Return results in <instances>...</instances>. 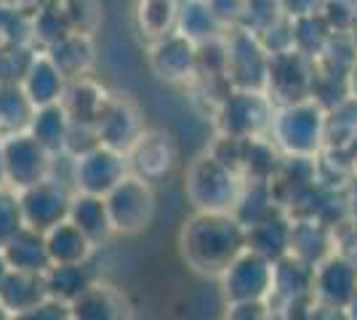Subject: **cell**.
Segmentation results:
<instances>
[{
  "label": "cell",
  "mask_w": 357,
  "mask_h": 320,
  "mask_svg": "<svg viewBox=\"0 0 357 320\" xmlns=\"http://www.w3.org/2000/svg\"><path fill=\"white\" fill-rule=\"evenodd\" d=\"M211 6V11L216 14V19L227 27H238L240 19H243V8H245V0H206Z\"/></svg>",
  "instance_id": "39"
},
{
  "label": "cell",
  "mask_w": 357,
  "mask_h": 320,
  "mask_svg": "<svg viewBox=\"0 0 357 320\" xmlns=\"http://www.w3.org/2000/svg\"><path fill=\"white\" fill-rule=\"evenodd\" d=\"M285 16L280 0H245V8H243V19H240L238 27L261 35L264 30H269L275 22H280Z\"/></svg>",
  "instance_id": "36"
},
{
  "label": "cell",
  "mask_w": 357,
  "mask_h": 320,
  "mask_svg": "<svg viewBox=\"0 0 357 320\" xmlns=\"http://www.w3.org/2000/svg\"><path fill=\"white\" fill-rule=\"evenodd\" d=\"M181 0H136V24L147 40L176 30Z\"/></svg>",
  "instance_id": "30"
},
{
  "label": "cell",
  "mask_w": 357,
  "mask_h": 320,
  "mask_svg": "<svg viewBox=\"0 0 357 320\" xmlns=\"http://www.w3.org/2000/svg\"><path fill=\"white\" fill-rule=\"evenodd\" d=\"M176 30L195 43H206V40L224 35V24L216 19L206 0H181Z\"/></svg>",
  "instance_id": "28"
},
{
  "label": "cell",
  "mask_w": 357,
  "mask_h": 320,
  "mask_svg": "<svg viewBox=\"0 0 357 320\" xmlns=\"http://www.w3.org/2000/svg\"><path fill=\"white\" fill-rule=\"evenodd\" d=\"M107 99H109V91L105 86L96 83L91 75H86L67 83L61 105H64L75 125H96V118H99L102 107L107 105Z\"/></svg>",
  "instance_id": "21"
},
{
  "label": "cell",
  "mask_w": 357,
  "mask_h": 320,
  "mask_svg": "<svg viewBox=\"0 0 357 320\" xmlns=\"http://www.w3.org/2000/svg\"><path fill=\"white\" fill-rule=\"evenodd\" d=\"M312 83L314 59L304 56L296 48L283 51V54H272L267 75V96L275 102V107L291 105L298 99H310Z\"/></svg>",
  "instance_id": "10"
},
{
  "label": "cell",
  "mask_w": 357,
  "mask_h": 320,
  "mask_svg": "<svg viewBox=\"0 0 357 320\" xmlns=\"http://www.w3.org/2000/svg\"><path fill=\"white\" fill-rule=\"evenodd\" d=\"M131 174L128 158L105 144H96L73 158V187L75 192L107 195Z\"/></svg>",
  "instance_id": "9"
},
{
  "label": "cell",
  "mask_w": 357,
  "mask_h": 320,
  "mask_svg": "<svg viewBox=\"0 0 357 320\" xmlns=\"http://www.w3.org/2000/svg\"><path fill=\"white\" fill-rule=\"evenodd\" d=\"M75 187L48 176L43 182L32 184L27 190H19V203L24 213V224L38 232H48L51 227L61 224L70 216Z\"/></svg>",
  "instance_id": "11"
},
{
  "label": "cell",
  "mask_w": 357,
  "mask_h": 320,
  "mask_svg": "<svg viewBox=\"0 0 357 320\" xmlns=\"http://www.w3.org/2000/svg\"><path fill=\"white\" fill-rule=\"evenodd\" d=\"M64 35H70V24L64 14L59 11L56 3H43L35 14H32L30 24V40L38 43V51H45L54 43H59Z\"/></svg>",
  "instance_id": "33"
},
{
  "label": "cell",
  "mask_w": 357,
  "mask_h": 320,
  "mask_svg": "<svg viewBox=\"0 0 357 320\" xmlns=\"http://www.w3.org/2000/svg\"><path fill=\"white\" fill-rule=\"evenodd\" d=\"M67 77L59 73V67L51 61V56L45 51H35L27 73L22 77V89L27 93V99L32 102V107H45L56 105L64 99L67 91Z\"/></svg>",
  "instance_id": "17"
},
{
  "label": "cell",
  "mask_w": 357,
  "mask_h": 320,
  "mask_svg": "<svg viewBox=\"0 0 357 320\" xmlns=\"http://www.w3.org/2000/svg\"><path fill=\"white\" fill-rule=\"evenodd\" d=\"M326 123L323 105L310 96V99L275 107L267 137L283 155L312 158L326 139Z\"/></svg>",
  "instance_id": "3"
},
{
  "label": "cell",
  "mask_w": 357,
  "mask_h": 320,
  "mask_svg": "<svg viewBox=\"0 0 357 320\" xmlns=\"http://www.w3.org/2000/svg\"><path fill=\"white\" fill-rule=\"evenodd\" d=\"M243 176L213 153L197 155L184 174V195L195 211L232 213L243 192Z\"/></svg>",
  "instance_id": "2"
},
{
  "label": "cell",
  "mask_w": 357,
  "mask_h": 320,
  "mask_svg": "<svg viewBox=\"0 0 357 320\" xmlns=\"http://www.w3.org/2000/svg\"><path fill=\"white\" fill-rule=\"evenodd\" d=\"M73 320H131V305L126 294L115 289L112 283L96 280L91 289H86L73 305Z\"/></svg>",
  "instance_id": "16"
},
{
  "label": "cell",
  "mask_w": 357,
  "mask_h": 320,
  "mask_svg": "<svg viewBox=\"0 0 357 320\" xmlns=\"http://www.w3.org/2000/svg\"><path fill=\"white\" fill-rule=\"evenodd\" d=\"M107 211L115 235H139L155 219V190L152 182L128 174L123 182L105 195Z\"/></svg>",
  "instance_id": "6"
},
{
  "label": "cell",
  "mask_w": 357,
  "mask_h": 320,
  "mask_svg": "<svg viewBox=\"0 0 357 320\" xmlns=\"http://www.w3.org/2000/svg\"><path fill=\"white\" fill-rule=\"evenodd\" d=\"M357 294V267L342 257H328L314 264L312 296L320 305L347 307Z\"/></svg>",
  "instance_id": "15"
},
{
  "label": "cell",
  "mask_w": 357,
  "mask_h": 320,
  "mask_svg": "<svg viewBox=\"0 0 357 320\" xmlns=\"http://www.w3.org/2000/svg\"><path fill=\"white\" fill-rule=\"evenodd\" d=\"M8 275H11V264L6 259V251L0 248V289L6 286V280H8Z\"/></svg>",
  "instance_id": "42"
},
{
  "label": "cell",
  "mask_w": 357,
  "mask_h": 320,
  "mask_svg": "<svg viewBox=\"0 0 357 320\" xmlns=\"http://www.w3.org/2000/svg\"><path fill=\"white\" fill-rule=\"evenodd\" d=\"M45 245H48V257L54 264H80L89 261L96 245L75 227L70 219H64L61 224L51 227L45 232Z\"/></svg>",
  "instance_id": "25"
},
{
  "label": "cell",
  "mask_w": 357,
  "mask_h": 320,
  "mask_svg": "<svg viewBox=\"0 0 357 320\" xmlns=\"http://www.w3.org/2000/svg\"><path fill=\"white\" fill-rule=\"evenodd\" d=\"M93 131H96L99 144L128 155V150L136 144V139L142 137L144 123H142V115H139V109L128 96L109 93L107 105L102 107V112L96 118Z\"/></svg>",
  "instance_id": "13"
},
{
  "label": "cell",
  "mask_w": 357,
  "mask_h": 320,
  "mask_svg": "<svg viewBox=\"0 0 357 320\" xmlns=\"http://www.w3.org/2000/svg\"><path fill=\"white\" fill-rule=\"evenodd\" d=\"M24 224V213H22V203H19V192L14 187L3 184L0 187V248L8 243L11 238H16Z\"/></svg>",
  "instance_id": "35"
},
{
  "label": "cell",
  "mask_w": 357,
  "mask_h": 320,
  "mask_svg": "<svg viewBox=\"0 0 357 320\" xmlns=\"http://www.w3.org/2000/svg\"><path fill=\"white\" fill-rule=\"evenodd\" d=\"M35 112L32 102L22 89V83H0V134L27 131Z\"/></svg>",
  "instance_id": "31"
},
{
  "label": "cell",
  "mask_w": 357,
  "mask_h": 320,
  "mask_svg": "<svg viewBox=\"0 0 357 320\" xmlns=\"http://www.w3.org/2000/svg\"><path fill=\"white\" fill-rule=\"evenodd\" d=\"M275 115V102L267 91H245L229 89L216 105V128L222 137L253 139L267 137Z\"/></svg>",
  "instance_id": "4"
},
{
  "label": "cell",
  "mask_w": 357,
  "mask_h": 320,
  "mask_svg": "<svg viewBox=\"0 0 357 320\" xmlns=\"http://www.w3.org/2000/svg\"><path fill=\"white\" fill-rule=\"evenodd\" d=\"M48 299V291H45V277L38 273H19L11 270L6 286L0 289V302L8 307L11 312H24L35 307L38 302Z\"/></svg>",
  "instance_id": "29"
},
{
  "label": "cell",
  "mask_w": 357,
  "mask_h": 320,
  "mask_svg": "<svg viewBox=\"0 0 357 320\" xmlns=\"http://www.w3.org/2000/svg\"><path fill=\"white\" fill-rule=\"evenodd\" d=\"M70 128H73V121L67 115V109L61 102L56 105H45V107H35L30 118V131L32 137L43 144L51 155H64L67 153V139H70Z\"/></svg>",
  "instance_id": "23"
},
{
  "label": "cell",
  "mask_w": 357,
  "mask_h": 320,
  "mask_svg": "<svg viewBox=\"0 0 357 320\" xmlns=\"http://www.w3.org/2000/svg\"><path fill=\"white\" fill-rule=\"evenodd\" d=\"M219 286L227 305L235 302H269L272 296V261L245 248L222 275Z\"/></svg>",
  "instance_id": "8"
},
{
  "label": "cell",
  "mask_w": 357,
  "mask_h": 320,
  "mask_svg": "<svg viewBox=\"0 0 357 320\" xmlns=\"http://www.w3.org/2000/svg\"><path fill=\"white\" fill-rule=\"evenodd\" d=\"M280 6H283L285 16L296 19V16H307V14H314V11H320L323 0H280Z\"/></svg>",
  "instance_id": "40"
},
{
  "label": "cell",
  "mask_w": 357,
  "mask_h": 320,
  "mask_svg": "<svg viewBox=\"0 0 357 320\" xmlns=\"http://www.w3.org/2000/svg\"><path fill=\"white\" fill-rule=\"evenodd\" d=\"M312 320H349L347 318V310L344 307H333V305H320L314 307Z\"/></svg>",
  "instance_id": "41"
},
{
  "label": "cell",
  "mask_w": 357,
  "mask_h": 320,
  "mask_svg": "<svg viewBox=\"0 0 357 320\" xmlns=\"http://www.w3.org/2000/svg\"><path fill=\"white\" fill-rule=\"evenodd\" d=\"M126 158H128L131 174L147 179V182H158V179L168 176L176 168L178 150L176 142L168 131H163V128H144Z\"/></svg>",
  "instance_id": "14"
},
{
  "label": "cell",
  "mask_w": 357,
  "mask_h": 320,
  "mask_svg": "<svg viewBox=\"0 0 357 320\" xmlns=\"http://www.w3.org/2000/svg\"><path fill=\"white\" fill-rule=\"evenodd\" d=\"M349 40H352V48L357 51V16H355V22L349 24Z\"/></svg>",
  "instance_id": "44"
},
{
  "label": "cell",
  "mask_w": 357,
  "mask_h": 320,
  "mask_svg": "<svg viewBox=\"0 0 357 320\" xmlns=\"http://www.w3.org/2000/svg\"><path fill=\"white\" fill-rule=\"evenodd\" d=\"M75 227L80 229L93 245L107 243L115 229L109 222V211H107L105 195H89V192H75L73 206H70V216Z\"/></svg>",
  "instance_id": "20"
},
{
  "label": "cell",
  "mask_w": 357,
  "mask_h": 320,
  "mask_svg": "<svg viewBox=\"0 0 357 320\" xmlns=\"http://www.w3.org/2000/svg\"><path fill=\"white\" fill-rule=\"evenodd\" d=\"M349 89H352V96L357 99V59L352 64V73H349Z\"/></svg>",
  "instance_id": "43"
},
{
  "label": "cell",
  "mask_w": 357,
  "mask_h": 320,
  "mask_svg": "<svg viewBox=\"0 0 357 320\" xmlns=\"http://www.w3.org/2000/svg\"><path fill=\"white\" fill-rule=\"evenodd\" d=\"M6 259L11 264V270L19 273H38L45 275L48 267L54 264L48 257V245H45V232L24 227L16 238H11L8 243L3 245Z\"/></svg>",
  "instance_id": "24"
},
{
  "label": "cell",
  "mask_w": 357,
  "mask_h": 320,
  "mask_svg": "<svg viewBox=\"0 0 357 320\" xmlns=\"http://www.w3.org/2000/svg\"><path fill=\"white\" fill-rule=\"evenodd\" d=\"M3 142V171L6 184L19 190H27L32 184L43 182L51 176L54 155L45 150L30 131H16L0 137Z\"/></svg>",
  "instance_id": "7"
},
{
  "label": "cell",
  "mask_w": 357,
  "mask_h": 320,
  "mask_svg": "<svg viewBox=\"0 0 357 320\" xmlns=\"http://www.w3.org/2000/svg\"><path fill=\"white\" fill-rule=\"evenodd\" d=\"M291 219L283 213V208L269 213L267 219L256 222L251 227H245V245L267 257L269 261L283 259L285 254H291Z\"/></svg>",
  "instance_id": "19"
},
{
  "label": "cell",
  "mask_w": 357,
  "mask_h": 320,
  "mask_svg": "<svg viewBox=\"0 0 357 320\" xmlns=\"http://www.w3.org/2000/svg\"><path fill=\"white\" fill-rule=\"evenodd\" d=\"M275 310L269 302H235L227 305L224 320H272Z\"/></svg>",
  "instance_id": "38"
},
{
  "label": "cell",
  "mask_w": 357,
  "mask_h": 320,
  "mask_svg": "<svg viewBox=\"0 0 357 320\" xmlns=\"http://www.w3.org/2000/svg\"><path fill=\"white\" fill-rule=\"evenodd\" d=\"M45 54L51 56V61L59 67V73L67 77V80H77V77L91 75L93 61H96L93 38H91V35H80V32L64 35L59 43L45 48Z\"/></svg>",
  "instance_id": "22"
},
{
  "label": "cell",
  "mask_w": 357,
  "mask_h": 320,
  "mask_svg": "<svg viewBox=\"0 0 357 320\" xmlns=\"http://www.w3.org/2000/svg\"><path fill=\"white\" fill-rule=\"evenodd\" d=\"M43 277L48 296L59 299L64 305H73L83 291L96 283L93 273L89 270V261H80V264H51Z\"/></svg>",
  "instance_id": "26"
},
{
  "label": "cell",
  "mask_w": 357,
  "mask_h": 320,
  "mask_svg": "<svg viewBox=\"0 0 357 320\" xmlns=\"http://www.w3.org/2000/svg\"><path fill=\"white\" fill-rule=\"evenodd\" d=\"M6 184V171H3V142H0V187Z\"/></svg>",
  "instance_id": "46"
},
{
  "label": "cell",
  "mask_w": 357,
  "mask_h": 320,
  "mask_svg": "<svg viewBox=\"0 0 357 320\" xmlns=\"http://www.w3.org/2000/svg\"><path fill=\"white\" fill-rule=\"evenodd\" d=\"M291 27H294V48L301 51L304 56H310V59L323 56V51L333 38V30H331V24L323 19L320 11L291 19Z\"/></svg>",
  "instance_id": "32"
},
{
  "label": "cell",
  "mask_w": 357,
  "mask_h": 320,
  "mask_svg": "<svg viewBox=\"0 0 357 320\" xmlns=\"http://www.w3.org/2000/svg\"><path fill=\"white\" fill-rule=\"evenodd\" d=\"M56 6L70 24V32L93 38L102 27V0H56Z\"/></svg>",
  "instance_id": "34"
},
{
  "label": "cell",
  "mask_w": 357,
  "mask_h": 320,
  "mask_svg": "<svg viewBox=\"0 0 357 320\" xmlns=\"http://www.w3.org/2000/svg\"><path fill=\"white\" fill-rule=\"evenodd\" d=\"M227 48V83L232 89L245 91H267L269 54L261 38L245 27H227L224 30Z\"/></svg>",
  "instance_id": "5"
},
{
  "label": "cell",
  "mask_w": 357,
  "mask_h": 320,
  "mask_svg": "<svg viewBox=\"0 0 357 320\" xmlns=\"http://www.w3.org/2000/svg\"><path fill=\"white\" fill-rule=\"evenodd\" d=\"M245 248V227L232 213L195 211L178 229L181 259L208 277H219Z\"/></svg>",
  "instance_id": "1"
},
{
  "label": "cell",
  "mask_w": 357,
  "mask_h": 320,
  "mask_svg": "<svg viewBox=\"0 0 357 320\" xmlns=\"http://www.w3.org/2000/svg\"><path fill=\"white\" fill-rule=\"evenodd\" d=\"M314 283V264L298 259L296 254H285L283 259L272 261V299L278 305H283L288 299L298 296H310Z\"/></svg>",
  "instance_id": "18"
},
{
  "label": "cell",
  "mask_w": 357,
  "mask_h": 320,
  "mask_svg": "<svg viewBox=\"0 0 357 320\" xmlns=\"http://www.w3.org/2000/svg\"><path fill=\"white\" fill-rule=\"evenodd\" d=\"M280 211L278 195H275V184L272 182H245L240 192L238 203L232 208V216L238 219L243 227H251L256 222L267 219L269 213Z\"/></svg>",
  "instance_id": "27"
},
{
  "label": "cell",
  "mask_w": 357,
  "mask_h": 320,
  "mask_svg": "<svg viewBox=\"0 0 357 320\" xmlns=\"http://www.w3.org/2000/svg\"><path fill=\"white\" fill-rule=\"evenodd\" d=\"M0 320H14V312L3 305V302H0Z\"/></svg>",
  "instance_id": "45"
},
{
  "label": "cell",
  "mask_w": 357,
  "mask_h": 320,
  "mask_svg": "<svg viewBox=\"0 0 357 320\" xmlns=\"http://www.w3.org/2000/svg\"><path fill=\"white\" fill-rule=\"evenodd\" d=\"M14 320H73V310L70 305H64L59 299H43L35 307L24 310V312H16Z\"/></svg>",
  "instance_id": "37"
},
{
  "label": "cell",
  "mask_w": 357,
  "mask_h": 320,
  "mask_svg": "<svg viewBox=\"0 0 357 320\" xmlns=\"http://www.w3.org/2000/svg\"><path fill=\"white\" fill-rule=\"evenodd\" d=\"M147 61L152 75L168 86H181L197 77V43L178 30L149 40Z\"/></svg>",
  "instance_id": "12"
}]
</instances>
